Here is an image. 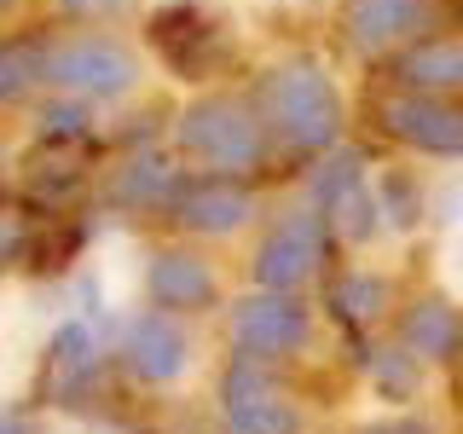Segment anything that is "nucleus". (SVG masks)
<instances>
[{
	"instance_id": "1",
	"label": "nucleus",
	"mask_w": 463,
	"mask_h": 434,
	"mask_svg": "<svg viewBox=\"0 0 463 434\" xmlns=\"http://www.w3.org/2000/svg\"><path fill=\"white\" fill-rule=\"evenodd\" d=\"M250 99L260 110V127H267L272 151H284V156H307L313 163V156H325L330 145H342V134H347L342 87L307 52L267 64L260 81L250 87Z\"/></svg>"
},
{
	"instance_id": "2",
	"label": "nucleus",
	"mask_w": 463,
	"mask_h": 434,
	"mask_svg": "<svg viewBox=\"0 0 463 434\" xmlns=\"http://www.w3.org/2000/svg\"><path fill=\"white\" fill-rule=\"evenodd\" d=\"M174 151L203 174H238L255 180L272 163V139L260 127V110L238 87H209V93L185 99L174 116Z\"/></svg>"
},
{
	"instance_id": "3",
	"label": "nucleus",
	"mask_w": 463,
	"mask_h": 434,
	"mask_svg": "<svg viewBox=\"0 0 463 434\" xmlns=\"http://www.w3.org/2000/svg\"><path fill=\"white\" fill-rule=\"evenodd\" d=\"M145 81V58L105 24H58L47 52V87L81 105H128Z\"/></svg>"
},
{
	"instance_id": "4",
	"label": "nucleus",
	"mask_w": 463,
	"mask_h": 434,
	"mask_svg": "<svg viewBox=\"0 0 463 434\" xmlns=\"http://www.w3.org/2000/svg\"><path fill=\"white\" fill-rule=\"evenodd\" d=\"M145 41L163 58L168 76H180V81H209L232 58V29L203 0H163L145 18Z\"/></svg>"
},
{
	"instance_id": "5",
	"label": "nucleus",
	"mask_w": 463,
	"mask_h": 434,
	"mask_svg": "<svg viewBox=\"0 0 463 434\" xmlns=\"http://www.w3.org/2000/svg\"><path fill=\"white\" fill-rule=\"evenodd\" d=\"M325 260H330V226L318 209L301 203V209L279 214L260 231V243L250 255V278H255V289H289L296 296L307 278L325 272Z\"/></svg>"
},
{
	"instance_id": "6",
	"label": "nucleus",
	"mask_w": 463,
	"mask_h": 434,
	"mask_svg": "<svg viewBox=\"0 0 463 434\" xmlns=\"http://www.w3.org/2000/svg\"><path fill=\"white\" fill-rule=\"evenodd\" d=\"M371 122L394 145L434 163H463V105L434 93H405V87H383L371 105Z\"/></svg>"
},
{
	"instance_id": "7",
	"label": "nucleus",
	"mask_w": 463,
	"mask_h": 434,
	"mask_svg": "<svg viewBox=\"0 0 463 434\" xmlns=\"http://www.w3.org/2000/svg\"><path fill=\"white\" fill-rule=\"evenodd\" d=\"M446 29V0H336V35L354 58L383 64L394 47Z\"/></svg>"
},
{
	"instance_id": "8",
	"label": "nucleus",
	"mask_w": 463,
	"mask_h": 434,
	"mask_svg": "<svg viewBox=\"0 0 463 434\" xmlns=\"http://www.w3.org/2000/svg\"><path fill=\"white\" fill-rule=\"evenodd\" d=\"M313 342V313L307 301H296L289 289H250L243 301H232V347L238 359H289Z\"/></svg>"
},
{
	"instance_id": "9",
	"label": "nucleus",
	"mask_w": 463,
	"mask_h": 434,
	"mask_svg": "<svg viewBox=\"0 0 463 434\" xmlns=\"http://www.w3.org/2000/svg\"><path fill=\"white\" fill-rule=\"evenodd\" d=\"M260 214V197L238 174H185L180 192L168 197V221L192 238H238Z\"/></svg>"
},
{
	"instance_id": "10",
	"label": "nucleus",
	"mask_w": 463,
	"mask_h": 434,
	"mask_svg": "<svg viewBox=\"0 0 463 434\" xmlns=\"http://www.w3.org/2000/svg\"><path fill=\"white\" fill-rule=\"evenodd\" d=\"M221 417L232 434H296V405L260 359H232L221 376Z\"/></svg>"
},
{
	"instance_id": "11",
	"label": "nucleus",
	"mask_w": 463,
	"mask_h": 434,
	"mask_svg": "<svg viewBox=\"0 0 463 434\" xmlns=\"http://www.w3.org/2000/svg\"><path fill=\"white\" fill-rule=\"evenodd\" d=\"M383 81L405 93H434L452 99L463 93V29H429L383 58Z\"/></svg>"
},
{
	"instance_id": "12",
	"label": "nucleus",
	"mask_w": 463,
	"mask_h": 434,
	"mask_svg": "<svg viewBox=\"0 0 463 434\" xmlns=\"http://www.w3.org/2000/svg\"><path fill=\"white\" fill-rule=\"evenodd\" d=\"M180 180H185L180 156H168L163 145H134V151H122V163L110 168L105 203L110 209H128V214H151V209L168 214V197L180 192Z\"/></svg>"
},
{
	"instance_id": "13",
	"label": "nucleus",
	"mask_w": 463,
	"mask_h": 434,
	"mask_svg": "<svg viewBox=\"0 0 463 434\" xmlns=\"http://www.w3.org/2000/svg\"><path fill=\"white\" fill-rule=\"evenodd\" d=\"M122 359H128V371H134L139 382L168 388V382H180V376H185V365H192V342H185L180 318L156 307V313H139L134 325H128Z\"/></svg>"
},
{
	"instance_id": "14",
	"label": "nucleus",
	"mask_w": 463,
	"mask_h": 434,
	"mask_svg": "<svg viewBox=\"0 0 463 434\" xmlns=\"http://www.w3.org/2000/svg\"><path fill=\"white\" fill-rule=\"evenodd\" d=\"M145 289H151V301L163 313H203L221 296V278H214V267L197 250L168 243V250H156L151 267H145Z\"/></svg>"
},
{
	"instance_id": "15",
	"label": "nucleus",
	"mask_w": 463,
	"mask_h": 434,
	"mask_svg": "<svg viewBox=\"0 0 463 434\" xmlns=\"http://www.w3.org/2000/svg\"><path fill=\"white\" fill-rule=\"evenodd\" d=\"M58 24H29V29H0V110L29 105L47 93V52H52Z\"/></svg>"
},
{
	"instance_id": "16",
	"label": "nucleus",
	"mask_w": 463,
	"mask_h": 434,
	"mask_svg": "<svg viewBox=\"0 0 463 434\" xmlns=\"http://www.w3.org/2000/svg\"><path fill=\"white\" fill-rule=\"evenodd\" d=\"M400 347L417 359V365H446V359H458V347H463V313L446 296L411 301L405 318H400Z\"/></svg>"
},
{
	"instance_id": "17",
	"label": "nucleus",
	"mask_w": 463,
	"mask_h": 434,
	"mask_svg": "<svg viewBox=\"0 0 463 434\" xmlns=\"http://www.w3.org/2000/svg\"><path fill=\"white\" fill-rule=\"evenodd\" d=\"M93 371H99V342H93V330H87L81 318L58 325V336H52V347H47V382H52V394L70 405L87 382H93Z\"/></svg>"
},
{
	"instance_id": "18",
	"label": "nucleus",
	"mask_w": 463,
	"mask_h": 434,
	"mask_svg": "<svg viewBox=\"0 0 463 434\" xmlns=\"http://www.w3.org/2000/svg\"><path fill=\"white\" fill-rule=\"evenodd\" d=\"M371 192H376V214H383L388 231H417L429 214V192L411 168H383L371 174Z\"/></svg>"
},
{
	"instance_id": "19",
	"label": "nucleus",
	"mask_w": 463,
	"mask_h": 434,
	"mask_svg": "<svg viewBox=\"0 0 463 434\" xmlns=\"http://www.w3.org/2000/svg\"><path fill=\"white\" fill-rule=\"evenodd\" d=\"M87 134H93V105H81L70 93H52V87L35 99V139L47 151H76Z\"/></svg>"
},
{
	"instance_id": "20",
	"label": "nucleus",
	"mask_w": 463,
	"mask_h": 434,
	"mask_svg": "<svg viewBox=\"0 0 463 434\" xmlns=\"http://www.w3.org/2000/svg\"><path fill=\"white\" fill-rule=\"evenodd\" d=\"M388 301H394V289L388 278H376V272H336L330 278V307H336L342 325H376V318L388 313Z\"/></svg>"
},
{
	"instance_id": "21",
	"label": "nucleus",
	"mask_w": 463,
	"mask_h": 434,
	"mask_svg": "<svg viewBox=\"0 0 463 434\" xmlns=\"http://www.w3.org/2000/svg\"><path fill=\"white\" fill-rule=\"evenodd\" d=\"M325 226L336 231L342 243H354V250H359V243H371L376 231H383V214H376V192H371V174H365V180H354L347 192H336V197L325 203Z\"/></svg>"
},
{
	"instance_id": "22",
	"label": "nucleus",
	"mask_w": 463,
	"mask_h": 434,
	"mask_svg": "<svg viewBox=\"0 0 463 434\" xmlns=\"http://www.w3.org/2000/svg\"><path fill=\"white\" fill-rule=\"evenodd\" d=\"M354 180H365V151H354V145H330L325 156H313V168H307V209H318L325 214V203L336 197V192H347Z\"/></svg>"
},
{
	"instance_id": "23",
	"label": "nucleus",
	"mask_w": 463,
	"mask_h": 434,
	"mask_svg": "<svg viewBox=\"0 0 463 434\" xmlns=\"http://www.w3.org/2000/svg\"><path fill=\"white\" fill-rule=\"evenodd\" d=\"M371 376H376V388H383V400H405L417 388V359L400 354V347H388V354L371 359Z\"/></svg>"
},
{
	"instance_id": "24",
	"label": "nucleus",
	"mask_w": 463,
	"mask_h": 434,
	"mask_svg": "<svg viewBox=\"0 0 463 434\" xmlns=\"http://www.w3.org/2000/svg\"><path fill=\"white\" fill-rule=\"evenodd\" d=\"M64 24H116L122 12H134V0H52Z\"/></svg>"
},
{
	"instance_id": "25",
	"label": "nucleus",
	"mask_w": 463,
	"mask_h": 434,
	"mask_svg": "<svg viewBox=\"0 0 463 434\" xmlns=\"http://www.w3.org/2000/svg\"><path fill=\"white\" fill-rule=\"evenodd\" d=\"M429 214H434L440 226L463 221V168H452V174H446V185H440V192L429 197Z\"/></svg>"
},
{
	"instance_id": "26",
	"label": "nucleus",
	"mask_w": 463,
	"mask_h": 434,
	"mask_svg": "<svg viewBox=\"0 0 463 434\" xmlns=\"http://www.w3.org/2000/svg\"><path fill=\"white\" fill-rule=\"evenodd\" d=\"M365 434H434V429L423 423V417H388V423H376Z\"/></svg>"
},
{
	"instance_id": "27",
	"label": "nucleus",
	"mask_w": 463,
	"mask_h": 434,
	"mask_svg": "<svg viewBox=\"0 0 463 434\" xmlns=\"http://www.w3.org/2000/svg\"><path fill=\"white\" fill-rule=\"evenodd\" d=\"M18 6H24V0H0V29L12 24V12H18Z\"/></svg>"
},
{
	"instance_id": "28",
	"label": "nucleus",
	"mask_w": 463,
	"mask_h": 434,
	"mask_svg": "<svg viewBox=\"0 0 463 434\" xmlns=\"http://www.w3.org/2000/svg\"><path fill=\"white\" fill-rule=\"evenodd\" d=\"M0 434H35L29 423H0Z\"/></svg>"
},
{
	"instance_id": "29",
	"label": "nucleus",
	"mask_w": 463,
	"mask_h": 434,
	"mask_svg": "<svg viewBox=\"0 0 463 434\" xmlns=\"http://www.w3.org/2000/svg\"><path fill=\"white\" fill-rule=\"evenodd\" d=\"M0 180H6V145H0Z\"/></svg>"
},
{
	"instance_id": "30",
	"label": "nucleus",
	"mask_w": 463,
	"mask_h": 434,
	"mask_svg": "<svg viewBox=\"0 0 463 434\" xmlns=\"http://www.w3.org/2000/svg\"><path fill=\"white\" fill-rule=\"evenodd\" d=\"M458 267H463V238H458Z\"/></svg>"
},
{
	"instance_id": "31",
	"label": "nucleus",
	"mask_w": 463,
	"mask_h": 434,
	"mask_svg": "<svg viewBox=\"0 0 463 434\" xmlns=\"http://www.w3.org/2000/svg\"><path fill=\"white\" fill-rule=\"evenodd\" d=\"M301 6H325V0H301Z\"/></svg>"
}]
</instances>
